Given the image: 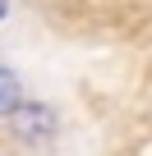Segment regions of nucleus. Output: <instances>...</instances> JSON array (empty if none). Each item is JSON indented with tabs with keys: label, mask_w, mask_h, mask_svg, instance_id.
I'll list each match as a JSON object with an SVG mask.
<instances>
[{
	"label": "nucleus",
	"mask_w": 152,
	"mask_h": 156,
	"mask_svg": "<svg viewBox=\"0 0 152 156\" xmlns=\"http://www.w3.org/2000/svg\"><path fill=\"white\" fill-rule=\"evenodd\" d=\"M9 133L23 142V147H46L55 133H60V115L46 106V101H19V110L9 115Z\"/></svg>",
	"instance_id": "f257e3e1"
},
{
	"label": "nucleus",
	"mask_w": 152,
	"mask_h": 156,
	"mask_svg": "<svg viewBox=\"0 0 152 156\" xmlns=\"http://www.w3.org/2000/svg\"><path fill=\"white\" fill-rule=\"evenodd\" d=\"M19 101H23V83H19V73L0 64V119H9V115L19 110Z\"/></svg>",
	"instance_id": "f03ea898"
},
{
	"label": "nucleus",
	"mask_w": 152,
	"mask_h": 156,
	"mask_svg": "<svg viewBox=\"0 0 152 156\" xmlns=\"http://www.w3.org/2000/svg\"><path fill=\"white\" fill-rule=\"evenodd\" d=\"M5 14H9V0H0V23H5Z\"/></svg>",
	"instance_id": "7ed1b4c3"
}]
</instances>
